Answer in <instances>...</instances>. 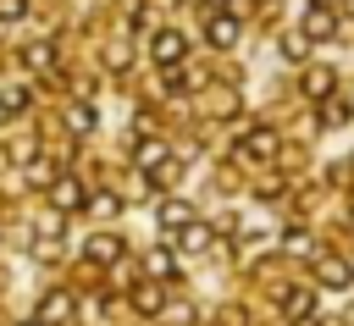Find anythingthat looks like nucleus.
<instances>
[{"label":"nucleus","instance_id":"obj_1","mask_svg":"<svg viewBox=\"0 0 354 326\" xmlns=\"http://www.w3.org/2000/svg\"><path fill=\"white\" fill-rule=\"evenodd\" d=\"M149 50H155V61H160V66H171V61H183V50H188V39L166 28V33H155V44H149Z\"/></svg>","mask_w":354,"mask_h":326},{"label":"nucleus","instance_id":"obj_2","mask_svg":"<svg viewBox=\"0 0 354 326\" xmlns=\"http://www.w3.org/2000/svg\"><path fill=\"white\" fill-rule=\"evenodd\" d=\"M315 276L326 282V287H348V260H337V254H326V260H315Z\"/></svg>","mask_w":354,"mask_h":326},{"label":"nucleus","instance_id":"obj_3","mask_svg":"<svg viewBox=\"0 0 354 326\" xmlns=\"http://www.w3.org/2000/svg\"><path fill=\"white\" fill-rule=\"evenodd\" d=\"M332 28H337V22H332V11H321V6L304 17V39H332Z\"/></svg>","mask_w":354,"mask_h":326},{"label":"nucleus","instance_id":"obj_4","mask_svg":"<svg viewBox=\"0 0 354 326\" xmlns=\"http://www.w3.org/2000/svg\"><path fill=\"white\" fill-rule=\"evenodd\" d=\"M205 33H210V44H221V50H227V44L238 39V22H232V17H210V28H205Z\"/></svg>","mask_w":354,"mask_h":326},{"label":"nucleus","instance_id":"obj_5","mask_svg":"<svg viewBox=\"0 0 354 326\" xmlns=\"http://www.w3.org/2000/svg\"><path fill=\"white\" fill-rule=\"evenodd\" d=\"M304 94H310V99H326V94H332V72H326V66L304 72Z\"/></svg>","mask_w":354,"mask_h":326},{"label":"nucleus","instance_id":"obj_6","mask_svg":"<svg viewBox=\"0 0 354 326\" xmlns=\"http://www.w3.org/2000/svg\"><path fill=\"white\" fill-rule=\"evenodd\" d=\"M188 215H194V210H188L183 199H166V204H160V221H166L171 232H177V227H188Z\"/></svg>","mask_w":354,"mask_h":326},{"label":"nucleus","instance_id":"obj_7","mask_svg":"<svg viewBox=\"0 0 354 326\" xmlns=\"http://www.w3.org/2000/svg\"><path fill=\"white\" fill-rule=\"evenodd\" d=\"M39 320H44V326H55V320H72V298H61V293H55V298L39 309Z\"/></svg>","mask_w":354,"mask_h":326},{"label":"nucleus","instance_id":"obj_8","mask_svg":"<svg viewBox=\"0 0 354 326\" xmlns=\"http://www.w3.org/2000/svg\"><path fill=\"white\" fill-rule=\"evenodd\" d=\"M55 204H66V210L83 204V188H77V182H55Z\"/></svg>","mask_w":354,"mask_h":326},{"label":"nucleus","instance_id":"obj_9","mask_svg":"<svg viewBox=\"0 0 354 326\" xmlns=\"http://www.w3.org/2000/svg\"><path fill=\"white\" fill-rule=\"evenodd\" d=\"M88 254H94V260H116V254H122V243H116V238H94V243H88Z\"/></svg>","mask_w":354,"mask_h":326},{"label":"nucleus","instance_id":"obj_10","mask_svg":"<svg viewBox=\"0 0 354 326\" xmlns=\"http://www.w3.org/2000/svg\"><path fill=\"white\" fill-rule=\"evenodd\" d=\"M282 309H288V315L299 320L304 309H315V298H310V293H288V298H282Z\"/></svg>","mask_w":354,"mask_h":326},{"label":"nucleus","instance_id":"obj_11","mask_svg":"<svg viewBox=\"0 0 354 326\" xmlns=\"http://www.w3.org/2000/svg\"><path fill=\"white\" fill-rule=\"evenodd\" d=\"M277 149V133H249V155H271Z\"/></svg>","mask_w":354,"mask_h":326},{"label":"nucleus","instance_id":"obj_12","mask_svg":"<svg viewBox=\"0 0 354 326\" xmlns=\"http://www.w3.org/2000/svg\"><path fill=\"white\" fill-rule=\"evenodd\" d=\"M304 50H310V39H304V33H288V39H282V55H293V61H299Z\"/></svg>","mask_w":354,"mask_h":326},{"label":"nucleus","instance_id":"obj_13","mask_svg":"<svg viewBox=\"0 0 354 326\" xmlns=\"http://www.w3.org/2000/svg\"><path fill=\"white\" fill-rule=\"evenodd\" d=\"M50 61H55V50H50V44H33V50H28V66H39V72H44Z\"/></svg>","mask_w":354,"mask_h":326},{"label":"nucleus","instance_id":"obj_14","mask_svg":"<svg viewBox=\"0 0 354 326\" xmlns=\"http://www.w3.org/2000/svg\"><path fill=\"white\" fill-rule=\"evenodd\" d=\"M343 116H348V105H343V99H326V111H321V122H326V127H337Z\"/></svg>","mask_w":354,"mask_h":326},{"label":"nucleus","instance_id":"obj_15","mask_svg":"<svg viewBox=\"0 0 354 326\" xmlns=\"http://www.w3.org/2000/svg\"><path fill=\"white\" fill-rule=\"evenodd\" d=\"M183 243H188V249H205L210 232H205V227H183Z\"/></svg>","mask_w":354,"mask_h":326},{"label":"nucleus","instance_id":"obj_16","mask_svg":"<svg viewBox=\"0 0 354 326\" xmlns=\"http://www.w3.org/2000/svg\"><path fill=\"white\" fill-rule=\"evenodd\" d=\"M66 122H72V127H77V133H88V127H94V111H83V105H77V111H72V116H66Z\"/></svg>","mask_w":354,"mask_h":326},{"label":"nucleus","instance_id":"obj_17","mask_svg":"<svg viewBox=\"0 0 354 326\" xmlns=\"http://www.w3.org/2000/svg\"><path fill=\"white\" fill-rule=\"evenodd\" d=\"M94 215H116V193H100L94 199Z\"/></svg>","mask_w":354,"mask_h":326},{"label":"nucleus","instance_id":"obj_18","mask_svg":"<svg viewBox=\"0 0 354 326\" xmlns=\"http://www.w3.org/2000/svg\"><path fill=\"white\" fill-rule=\"evenodd\" d=\"M0 17H6V22H17V17H22V0H0Z\"/></svg>","mask_w":354,"mask_h":326},{"label":"nucleus","instance_id":"obj_19","mask_svg":"<svg viewBox=\"0 0 354 326\" xmlns=\"http://www.w3.org/2000/svg\"><path fill=\"white\" fill-rule=\"evenodd\" d=\"M6 116H11V105H6V99H0V127H6Z\"/></svg>","mask_w":354,"mask_h":326},{"label":"nucleus","instance_id":"obj_20","mask_svg":"<svg viewBox=\"0 0 354 326\" xmlns=\"http://www.w3.org/2000/svg\"><path fill=\"white\" fill-rule=\"evenodd\" d=\"M348 326H354V304H348Z\"/></svg>","mask_w":354,"mask_h":326},{"label":"nucleus","instance_id":"obj_21","mask_svg":"<svg viewBox=\"0 0 354 326\" xmlns=\"http://www.w3.org/2000/svg\"><path fill=\"white\" fill-rule=\"evenodd\" d=\"M28 326H44V320H28Z\"/></svg>","mask_w":354,"mask_h":326}]
</instances>
